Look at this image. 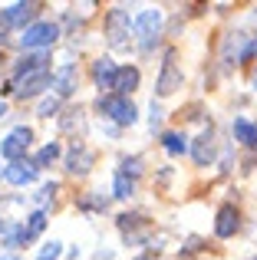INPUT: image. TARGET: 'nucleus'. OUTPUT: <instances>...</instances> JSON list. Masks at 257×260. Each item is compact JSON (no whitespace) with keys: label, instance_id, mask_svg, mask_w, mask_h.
Segmentation results:
<instances>
[{"label":"nucleus","instance_id":"obj_1","mask_svg":"<svg viewBox=\"0 0 257 260\" xmlns=\"http://www.w3.org/2000/svg\"><path fill=\"white\" fill-rule=\"evenodd\" d=\"M59 37V26L50 23V20H37V23L23 26V37H20V46L23 50H33V53H46Z\"/></svg>","mask_w":257,"mask_h":260},{"label":"nucleus","instance_id":"obj_2","mask_svg":"<svg viewBox=\"0 0 257 260\" xmlns=\"http://www.w3.org/2000/svg\"><path fill=\"white\" fill-rule=\"evenodd\" d=\"M96 106H99V112H106L112 122H119V125H132L135 122V106L128 99H122V95H116V92L112 95H99Z\"/></svg>","mask_w":257,"mask_h":260},{"label":"nucleus","instance_id":"obj_3","mask_svg":"<svg viewBox=\"0 0 257 260\" xmlns=\"http://www.w3.org/2000/svg\"><path fill=\"white\" fill-rule=\"evenodd\" d=\"M135 33H139L142 50H152V43L162 33V13L158 10H142L139 17H135Z\"/></svg>","mask_w":257,"mask_h":260},{"label":"nucleus","instance_id":"obj_4","mask_svg":"<svg viewBox=\"0 0 257 260\" xmlns=\"http://www.w3.org/2000/svg\"><path fill=\"white\" fill-rule=\"evenodd\" d=\"M30 139H33V132H30L26 125L13 128V132L7 135L4 142H0V155H4L7 161H20V158H23V152L30 148Z\"/></svg>","mask_w":257,"mask_h":260},{"label":"nucleus","instance_id":"obj_5","mask_svg":"<svg viewBox=\"0 0 257 260\" xmlns=\"http://www.w3.org/2000/svg\"><path fill=\"white\" fill-rule=\"evenodd\" d=\"M50 83H53L50 70H43V73H30V76H20V79H17V86H13V92H17L20 99H30V95H37L40 89H46Z\"/></svg>","mask_w":257,"mask_h":260},{"label":"nucleus","instance_id":"obj_6","mask_svg":"<svg viewBox=\"0 0 257 260\" xmlns=\"http://www.w3.org/2000/svg\"><path fill=\"white\" fill-rule=\"evenodd\" d=\"M178 86H181V73L175 70V53L168 50V53H165V63H162V76H158V86H155V89H158V95H172V92H175Z\"/></svg>","mask_w":257,"mask_h":260},{"label":"nucleus","instance_id":"obj_7","mask_svg":"<svg viewBox=\"0 0 257 260\" xmlns=\"http://www.w3.org/2000/svg\"><path fill=\"white\" fill-rule=\"evenodd\" d=\"M241 228V214L234 204H221L218 217H214V234L218 237H234V231Z\"/></svg>","mask_w":257,"mask_h":260},{"label":"nucleus","instance_id":"obj_8","mask_svg":"<svg viewBox=\"0 0 257 260\" xmlns=\"http://www.w3.org/2000/svg\"><path fill=\"white\" fill-rule=\"evenodd\" d=\"M37 175H40V168L33 165V161H10V165L4 168V178L10 184H30V181H37Z\"/></svg>","mask_w":257,"mask_h":260},{"label":"nucleus","instance_id":"obj_9","mask_svg":"<svg viewBox=\"0 0 257 260\" xmlns=\"http://www.w3.org/2000/svg\"><path fill=\"white\" fill-rule=\"evenodd\" d=\"M116 76H119V66L112 63L109 56H103V59L92 63V83H96L99 89H112L116 86Z\"/></svg>","mask_w":257,"mask_h":260},{"label":"nucleus","instance_id":"obj_10","mask_svg":"<svg viewBox=\"0 0 257 260\" xmlns=\"http://www.w3.org/2000/svg\"><path fill=\"white\" fill-rule=\"evenodd\" d=\"M37 17V4H13L4 10V23L7 26H30V20Z\"/></svg>","mask_w":257,"mask_h":260},{"label":"nucleus","instance_id":"obj_11","mask_svg":"<svg viewBox=\"0 0 257 260\" xmlns=\"http://www.w3.org/2000/svg\"><path fill=\"white\" fill-rule=\"evenodd\" d=\"M125 33H128V13L122 7H116V10L109 13V40H112V46H122Z\"/></svg>","mask_w":257,"mask_h":260},{"label":"nucleus","instance_id":"obj_12","mask_svg":"<svg viewBox=\"0 0 257 260\" xmlns=\"http://www.w3.org/2000/svg\"><path fill=\"white\" fill-rule=\"evenodd\" d=\"M139 89V70L135 66H122L116 76V86H112V92L122 95V99H128V92H135Z\"/></svg>","mask_w":257,"mask_h":260},{"label":"nucleus","instance_id":"obj_13","mask_svg":"<svg viewBox=\"0 0 257 260\" xmlns=\"http://www.w3.org/2000/svg\"><path fill=\"white\" fill-rule=\"evenodd\" d=\"M46 63H50V53H30V56H20L17 63V79L30 76V73H43Z\"/></svg>","mask_w":257,"mask_h":260},{"label":"nucleus","instance_id":"obj_14","mask_svg":"<svg viewBox=\"0 0 257 260\" xmlns=\"http://www.w3.org/2000/svg\"><path fill=\"white\" fill-rule=\"evenodd\" d=\"M53 86H56L59 95H73V89H76V66H59V73L53 76Z\"/></svg>","mask_w":257,"mask_h":260},{"label":"nucleus","instance_id":"obj_15","mask_svg":"<svg viewBox=\"0 0 257 260\" xmlns=\"http://www.w3.org/2000/svg\"><path fill=\"white\" fill-rule=\"evenodd\" d=\"M234 139L244 142L247 148H257V125H254L251 119H244V115L234 119Z\"/></svg>","mask_w":257,"mask_h":260},{"label":"nucleus","instance_id":"obj_16","mask_svg":"<svg viewBox=\"0 0 257 260\" xmlns=\"http://www.w3.org/2000/svg\"><path fill=\"white\" fill-rule=\"evenodd\" d=\"M89 165H92V155L86 148H73L70 158H66V172H73V175H86Z\"/></svg>","mask_w":257,"mask_h":260},{"label":"nucleus","instance_id":"obj_17","mask_svg":"<svg viewBox=\"0 0 257 260\" xmlns=\"http://www.w3.org/2000/svg\"><path fill=\"white\" fill-rule=\"evenodd\" d=\"M191 155H195V161H198V165H208V161L214 158L211 132H205V135H198V139H195V148H191Z\"/></svg>","mask_w":257,"mask_h":260},{"label":"nucleus","instance_id":"obj_18","mask_svg":"<svg viewBox=\"0 0 257 260\" xmlns=\"http://www.w3.org/2000/svg\"><path fill=\"white\" fill-rule=\"evenodd\" d=\"M165 152L168 155H181V152H188V139L181 132H165Z\"/></svg>","mask_w":257,"mask_h":260},{"label":"nucleus","instance_id":"obj_19","mask_svg":"<svg viewBox=\"0 0 257 260\" xmlns=\"http://www.w3.org/2000/svg\"><path fill=\"white\" fill-rule=\"evenodd\" d=\"M43 228H46V214H43V211H33L30 221H26V228H23V241H33Z\"/></svg>","mask_w":257,"mask_h":260},{"label":"nucleus","instance_id":"obj_20","mask_svg":"<svg viewBox=\"0 0 257 260\" xmlns=\"http://www.w3.org/2000/svg\"><path fill=\"white\" fill-rule=\"evenodd\" d=\"M132 191H135V181L119 172V175H116V181H112V194H116L119 201H125V198H132Z\"/></svg>","mask_w":257,"mask_h":260},{"label":"nucleus","instance_id":"obj_21","mask_svg":"<svg viewBox=\"0 0 257 260\" xmlns=\"http://www.w3.org/2000/svg\"><path fill=\"white\" fill-rule=\"evenodd\" d=\"M53 158H59V145H56V142H50V145H43V148H40V152H37V158H33V165H37V168H43V165H50Z\"/></svg>","mask_w":257,"mask_h":260},{"label":"nucleus","instance_id":"obj_22","mask_svg":"<svg viewBox=\"0 0 257 260\" xmlns=\"http://www.w3.org/2000/svg\"><path fill=\"white\" fill-rule=\"evenodd\" d=\"M59 254H63V247H59L56 241L43 244V250H40V260H59Z\"/></svg>","mask_w":257,"mask_h":260},{"label":"nucleus","instance_id":"obj_23","mask_svg":"<svg viewBox=\"0 0 257 260\" xmlns=\"http://www.w3.org/2000/svg\"><path fill=\"white\" fill-rule=\"evenodd\" d=\"M139 172H142V161L139 158H122V175L125 178H135Z\"/></svg>","mask_w":257,"mask_h":260},{"label":"nucleus","instance_id":"obj_24","mask_svg":"<svg viewBox=\"0 0 257 260\" xmlns=\"http://www.w3.org/2000/svg\"><path fill=\"white\" fill-rule=\"evenodd\" d=\"M56 109H59V99H43L40 102V115H43V119H50Z\"/></svg>","mask_w":257,"mask_h":260},{"label":"nucleus","instance_id":"obj_25","mask_svg":"<svg viewBox=\"0 0 257 260\" xmlns=\"http://www.w3.org/2000/svg\"><path fill=\"white\" fill-rule=\"evenodd\" d=\"M4 112H7V102H0V119H4Z\"/></svg>","mask_w":257,"mask_h":260},{"label":"nucleus","instance_id":"obj_26","mask_svg":"<svg viewBox=\"0 0 257 260\" xmlns=\"http://www.w3.org/2000/svg\"><path fill=\"white\" fill-rule=\"evenodd\" d=\"M0 260H20V257H13V254H10V257H0Z\"/></svg>","mask_w":257,"mask_h":260},{"label":"nucleus","instance_id":"obj_27","mask_svg":"<svg viewBox=\"0 0 257 260\" xmlns=\"http://www.w3.org/2000/svg\"><path fill=\"white\" fill-rule=\"evenodd\" d=\"M0 231H4V221H0Z\"/></svg>","mask_w":257,"mask_h":260},{"label":"nucleus","instance_id":"obj_28","mask_svg":"<svg viewBox=\"0 0 257 260\" xmlns=\"http://www.w3.org/2000/svg\"><path fill=\"white\" fill-rule=\"evenodd\" d=\"M254 260H257V257H254Z\"/></svg>","mask_w":257,"mask_h":260}]
</instances>
